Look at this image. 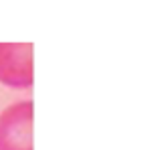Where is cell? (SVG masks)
Here are the masks:
<instances>
[{
	"instance_id": "2",
	"label": "cell",
	"mask_w": 156,
	"mask_h": 150,
	"mask_svg": "<svg viewBox=\"0 0 156 150\" xmlns=\"http://www.w3.org/2000/svg\"><path fill=\"white\" fill-rule=\"evenodd\" d=\"M0 83L12 89L33 87V43H0Z\"/></svg>"
},
{
	"instance_id": "1",
	"label": "cell",
	"mask_w": 156,
	"mask_h": 150,
	"mask_svg": "<svg viewBox=\"0 0 156 150\" xmlns=\"http://www.w3.org/2000/svg\"><path fill=\"white\" fill-rule=\"evenodd\" d=\"M35 104L23 99L0 112V150H35Z\"/></svg>"
}]
</instances>
